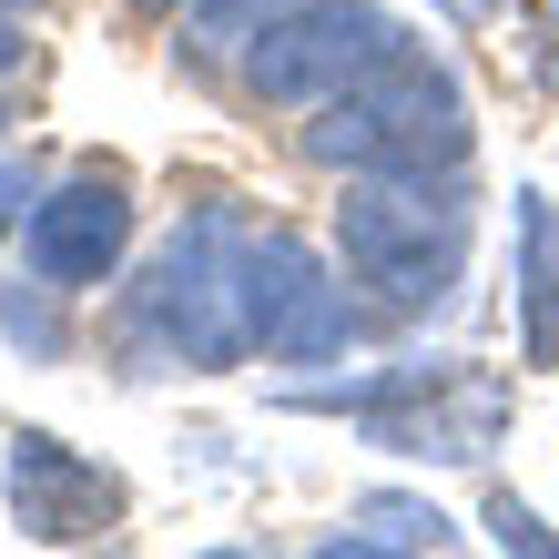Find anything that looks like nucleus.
<instances>
[{
  "instance_id": "16",
  "label": "nucleus",
  "mask_w": 559,
  "mask_h": 559,
  "mask_svg": "<svg viewBox=\"0 0 559 559\" xmlns=\"http://www.w3.org/2000/svg\"><path fill=\"white\" fill-rule=\"evenodd\" d=\"M21 61H31V41H21V11H11V0H0V82H11Z\"/></svg>"
},
{
  "instance_id": "10",
  "label": "nucleus",
  "mask_w": 559,
  "mask_h": 559,
  "mask_svg": "<svg viewBox=\"0 0 559 559\" xmlns=\"http://www.w3.org/2000/svg\"><path fill=\"white\" fill-rule=\"evenodd\" d=\"M285 11H295V0H183V11H174V41H183L193 72H224V61H245Z\"/></svg>"
},
{
  "instance_id": "15",
  "label": "nucleus",
  "mask_w": 559,
  "mask_h": 559,
  "mask_svg": "<svg viewBox=\"0 0 559 559\" xmlns=\"http://www.w3.org/2000/svg\"><path fill=\"white\" fill-rule=\"evenodd\" d=\"M21 214H31V174H21V163H0V235H11Z\"/></svg>"
},
{
  "instance_id": "2",
  "label": "nucleus",
  "mask_w": 559,
  "mask_h": 559,
  "mask_svg": "<svg viewBox=\"0 0 559 559\" xmlns=\"http://www.w3.org/2000/svg\"><path fill=\"white\" fill-rule=\"evenodd\" d=\"M306 163L316 174H468V153H478V122H468V92H457V72L438 51H386L377 72H356L336 103H316L306 112Z\"/></svg>"
},
{
  "instance_id": "8",
  "label": "nucleus",
  "mask_w": 559,
  "mask_h": 559,
  "mask_svg": "<svg viewBox=\"0 0 559 559\" xmlns=\"http://www.w3.org/2000/svg\"><path fill=\"white\" fill-rule=\"evenodd\" d=\"M0 488H11V530L41 539V549H82V539H103L122 519V478L103 457H82L72 438H51V427H11Z\"/></svg>"
},
{
  "instance_id": "6",
  "label": "nucleus",
  "mask_w": 559,
  "mask_h": 559,
  "mask_svg": "<svg viewBox=\"0 0 559 559\" xmlns=\"http://www.w3.org/2000/svg\"><path fill=\"white\" fill-rule=\"evenodd\" d=\"M356 295L325 275V254L306 235H285V224H254L245 235V336L254 356H275V367H336L356 346Z\"/></svg>"
},
{
  "instance_id": "18",
  "label": "nucleus",
  "mask_w": 559,
  "mask_h": 559,
  "mask_svg": "<svg viewBox=\"0 0 559 559\" xmlns=\"http://www.w3.org/2000/svg\"><path fill=\"white\" fill-rule=\"evenodd\" d=\"M143 11H183V0H143Z\"/></svg>"
},
{
  "instance_id": "14",
  "label": "nucleus",
  "mask_w": 559,
  "mask_h": 559,
  "mask_svg": "<svg viewBox=\"0 0 559 559\" xmlns=\"http://www.w3.org/2000/svg\"><path fill=\"white\" fill-rule=\"evenodd\" d=\"M427 11H438L448 31H488V21H499V11H509V0H427Z\"/></svg>"
},
{
  "instance_id": "17",
  "label": "nucleus",
  "mask_w": 559,
  "mask_h": 559,
  "mask_svg": "<svg viewBox=\"0 0 559 559\" xmlns=\"http://www.w3.org/2000/svg\"><path fill=\"white\" fill-rule=\"evenodd\" d=\"M193 559H254V549H193Z\"/></svg>"
},
{
  "instance_id": "3",
  "label": "nucleus",
  "mask_w": 559,
  "mask_h": 559,
  "mask_svg": "<svg viewBox=\"0 0 559 559\" xmlns=\"http://www.w3.org/2000/svg\"><path fill=\"white\" fill-rule=\"evenodd\" d=\"M285 407L306 417H356L386 457H427V468H478L509 438V377H488L478 356H407L377 377H336V386H295Z\"/></svg>"
},
{
  "instance_id": "4",
  "label": "nucleus",
  "mask_w": 559,
  "mask_h": 559,
  "mask_svg": "<svg viewBox=\"0 0 559 559\" xmlns=\"http://www.w3.org/2000/svg\"><path fill=\"white\" fill-rule=\"evenodd\" d=\"M245 235L254 224L235 204H204L193 224H174V245L143 265V285L122 295V336L153 346L163 367H245Z\"/></svg>"
},
{
  "instance_id": "7",
  "label": "nucleus",
  "mask_w": 559,
  "mask_h": 559,
  "mask_svg": "<svg viewBox=\"0 0 559 559\" xmlns=\"http://www.w3.org/2000/svg\"><path fill=\"white\" fill-rule=\"evenodd\" d=\"M21 254H31V275H41L51 295L112 285V265L133 254V183H122V174H72V183L31 193Z\"/></svg>"
},
{
  "instance_id": "13",
  "label": "nucleus",
  "mask_w": 559,
  "mask_h": 559,
  "mask_svg": "<svg viewBox=\"0 0 559 559\" xmlns=\"http://www.w3.org/2000/svg\"><path fill=\"white\" fill-rule=\"evenodd\" d=\"M306 559H417V549H397V539H316Z\"/></svg>"
},
{
  "instance_id": "9",
  "label": "nucleus",
  "mask_w": 559,
  "mask_h": 559,
  "mask_svg": "<svg viewBox=\"0 0 559 559\" xmlns=\"http://www.w3.org/2000/svg\"><path fill=\"white\" fill-rule=\"evenodd\" d=\"M519 356L559 367V193L519 183Z\"/></svg>"
},
{
  "instance_id": "12",
  "label": "nucleus",
  "mask_w": 559,
  "mask_h": 559,
  "mask_svg": "<svg viewBox=\"0 0 559 559\" xmlns=\"http://www.w3.org/2000/svg\"><path fill=\"white\" fill-rule=\"evenodd\" d=\"M41 275H31V285H11V295H0V336H21L31 356H61V325H51V306H41Z\"/></svg>"
},
{
  "instance_id": "1",
  "label": "nucleus",
  "mask_w": 559,
  "mask_h": 559,
  "mask_svg": "<svg viewBox=\"0 0 559 559\" xmlns=\"http://www.w3.org/2000/svg\"><path fill=\"white\" fill-rule=\"evenodd\" d=\"M478 204L468 174H356L336 193V265L367 285L377 316H427L468 285Z\"/></svg>"
},
{
  "instance_id": "5",
  "label": "nucleus",
  "mask_w": 559,
  "mask_h": 559,
  "mask_svg": "<svg viewBox=\"0 0 559 559\" xmlns=\"http://www.w3.org/2000/svg\"><path fill=\"white\" fill-rule=\"evenodd\" d=\"M386 51H407V21L386 11V0H295L265 41L235 61V72H245L254 103L316 112V103H336L356 72H377Z\"/></svg>"
},
{
  "instance_id": "11",
  "label": "nucleus",
  "mask_w": 559,
  "mask_h": 559,
  "mask_svg": "<svg viewBox=\"0 0 559 559\" xmlns=\"http://www.w3.org/2000/svg\"><path fill=\"white\" fill-rule=\"evenodd\" d=\"M478 530L499 539V559H559V530L519 499V488H488V509H478Z\"/></svg>"
},
{
  "instance_id": "19",
  "label": "nucleus",
  "mask_w": 559,
  "mask_h": 559,
  "mask_svg": "<svg viewBox=\"0 0 559 559\" xmlns=\"http://www.w3.org/2000/svg\"><path fill=\"white\" fill-rule=\"evenodd\" d=\"M549 11H559V0H549Z\"/></svg>"
}]
</instances>
